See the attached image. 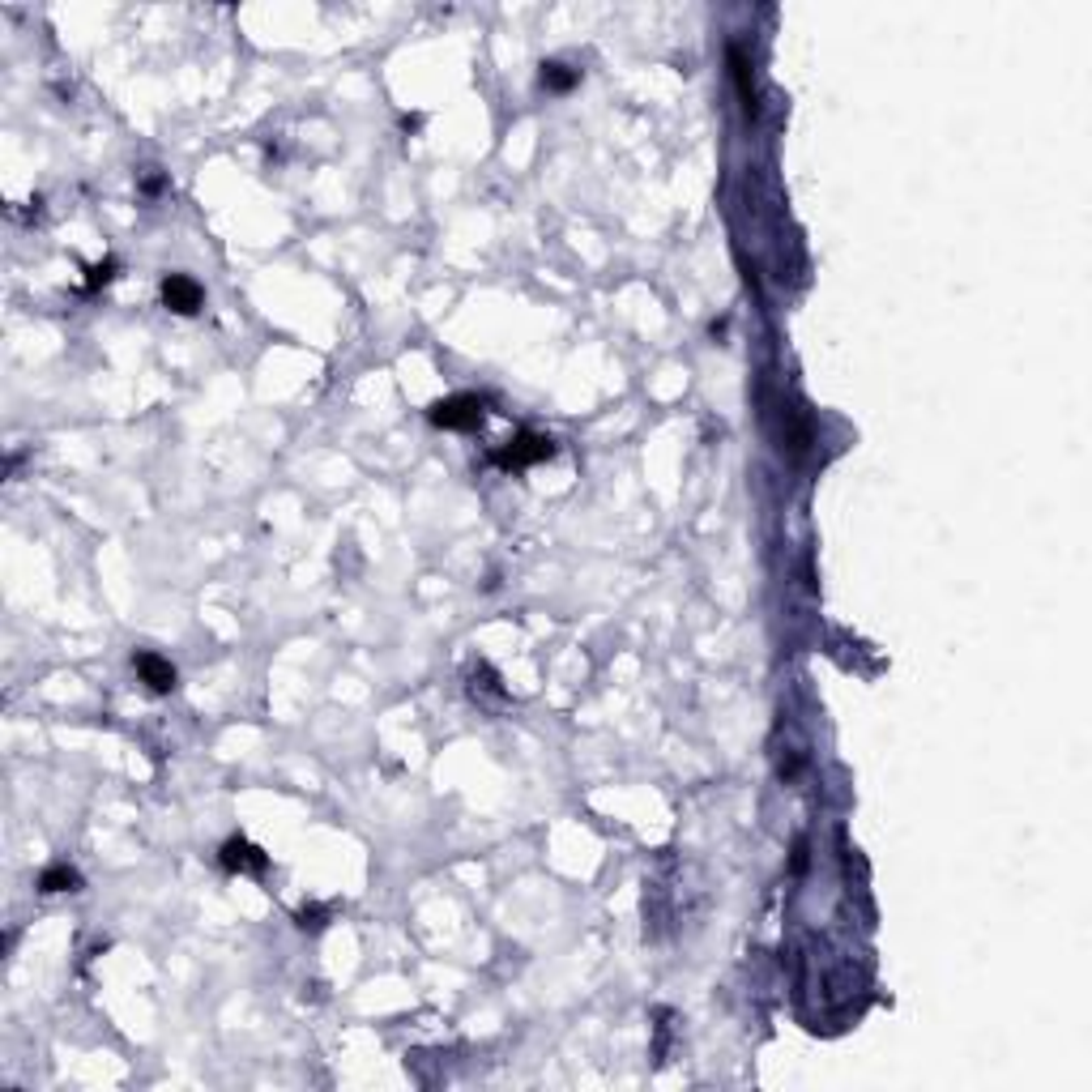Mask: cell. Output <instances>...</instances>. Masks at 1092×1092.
Masks as SVG:
<instances>
[{
    "label": "cell",
    "instance_id": "9",
    "mask_svg": "<svg viewBox=\"0 0 1092 1092\" xmlns=\"http://www.w3.org/2000/svg\"><path fill=\"white\" fill-rule=\"evenodd\" d=\"M108 278H111V261H108V265H94V269H90V286H99V282H108Z\"/></svg>",
    "mask_w": 1092,
    "mask_h": 1092
},
{
    "label": "cell",
    "instance_id": "1",
    "mask_svg": "<svg viewBox=\"0 0 1092 1092\" xmlns=\"http://www.w3.org/2000/svg\"><path fill=\"white\" fill-rule=\"evenodd\" d=\"M487 410L478 397H444V402L431 406V422L436 427H449V431H474L483 427Z\"/></svg>",
    "mask_w": 1092,
    "mask_h": 1092
},
{
    "label": "cell",
    "instance_id": "6",
    "mask_svg": "<svg viewBox=\"0 0 1092 1092\" xmlns=\"http://www.w3.org/2000/svg\"><path fill=\"white\" fill-rule=\"evenodd\" d=\"M577 68H568V65H559V61H550V65H543V86L546 90H555V94H563V90H572L577 86Z\"/></svg>",
    "mask_w": 1092,
    "mask_h": 1092
},
{
    "label": "cell",
    "instance_id": "7",
    "mask_svg": "<svg viewBox=\"0 0 1092 1092\" xmlns=\"http://www.w3.org/2000/svg\"><path fill=\"white\" fill-rule=\"evenodd\" d=\"M77 884L81 879H77V871H68V866H52V871H43V879H39L43 892H73Z\"/></svg>",
    "mask_w": 1092,
    "mask_h": 1092
},
{
    "label": "cell",
    "instance_id": "5",
    "mask_svg": "<svg viewBox=\"0 0 1092 1092\" xmlns=\"http://www.w3.org/2000/svg\"><path fill=\"white\" fill-rule=\"evenodd\" d=\"M222 866H227V871H265V853L256 850V845H248L243 837H231L227 845H222Z\"/></svg>",
    "mask_w": 1092,
    "mask_h": 1092
},
{
    "label": "cell",
    "instance_id": "2",
    "mask_svg": "<svg viewBox=\"0 0 1092 1092\" xmlns=\"http://www.w3.org/2000/svg\"><path fill=\"white\" fill-rule=\"evenodd\" d=\"M555 457V444L546 436H534V431H521L516 440H508V449L496 453V465L503 469H525V465H538V461H550Z\"/></svg>",
    "mask_w": 1092,
    "mask_h": 1092
},
{
    "label": "cell",
    "instance_id": "3",
    "mask_svg": "<svg viewBox=\"0 0 1092 1092\" xmlns=\"http://www.w3.org/2000/svg\"><path fill=\"white\" fill-rule=\"evenodd\" d=\"M201 286H197L193 278H184V274H171L167 282H162V303H167L171 312H180V316H193L197 308H201Z\"/></svg>",
    "mask_w": 1092,
    "mask_h": 1092
},
{
    "label": "cell",
    "instance_id": "8",
    "mask_svg": "<svg viewBox=\"0 0 1092 1092\" xmlns=\"http://www.w3.org/2000/svg\"><path fill=\"white\" fill-rule=\"evenodd\" d=\"M730 65H734V81H738V94H743V108L751 111L756 108V94H751V77H747V61H743V52H738V47H730Z\"/></svg>",
    "mask_w": 1092,
    "mask_h": 1092
},
{
    "label": "cell",
    "instance_id": "4",
    "mask_svg": "<svg viewBox=\"0 0 1092 1092\" xmlns=\"http://www.w3.org/2000/svg\"><path fill=\"white\" fill-rule=\"evenodd\" d=\"M133 666H137L141 683H146L150 691H158V696H167V691L175 687V666H171V662H162L158 653H137V657H133Z\"/></svg>",
    "mask_w": 1092,
    "mask_h": 1092
}]
</instances>
